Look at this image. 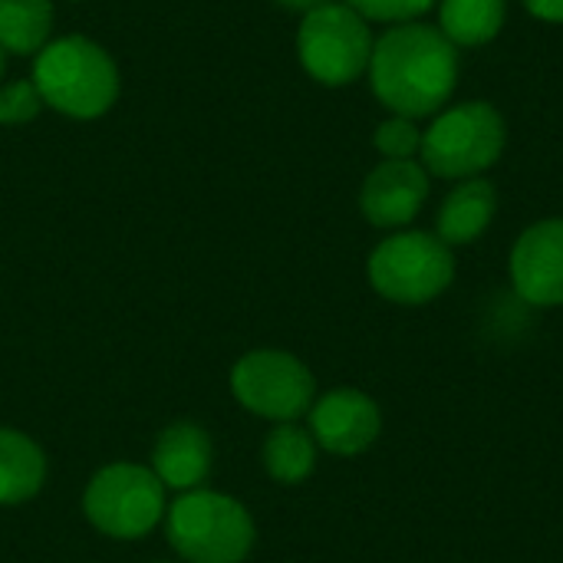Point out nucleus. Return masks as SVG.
<instances>
[{
    "mask_svg": "<svg viewBox=\"0 0 563 563\" xmlns=\"http://www.w3.org/2000/svg\"><path fill=\"white\" fill-rule=\"evenodd\" d=\"M369 20L360 16L346 0L323 3L303 13L297 30V56L310 79L323 86H350L369 69L373 56Z\"/></svg>",
    "mask_w": 563,
    "mask_h": 563,
    "instance_id": "obj_6",
    "label": "nucleus"
},
{
    "mask_svg": "<svg viewBox=\"0 0 563 563\" xmlns=\"http://www.w3.org/2000/svg\"><path fill=\"white\" fill-rule=\"evenodd\" d=\"M360 16L376 20V23H412L422 20L439 0H346Z\"/></svg>",
    "mask_w": 563,
    "mask_h": 563,
    "instance_id": "obj_20",
    "label": "nucleus"
},
{
    "mask_svg": "<svg viewBox=\"0 0 563 563\" xmlns=\"http://www.w3.org/2000/svg\"><path fill=\"white\" fill-rule=\"evenodd\" d=\"M373 96L406 119H432L459 86V46L422 20L389 26L369 56Z\"/></svg>",
    "mask_w": 563,
    "mask_h": 563,
    "instance_id": "obj_1",
    "label": "nucleus"
},
{
    "mask_svg": "<svg viewBox=\"0 0 563 563\" xmlns=\"http://www.w3.org/2000/svg\"><path fill=\"white\" fill-rule=\"evenodd\" d=\"M508 280L528 307H563V218H541L518 234L508 254Z\"/></svg>",
    "mask_w": 563,
    "mask_h": 563,
    "instance_id": "obj_9",
    "label": "nucleus"
},
{
    "mask_svg": "<svg viewBox=\"0 0 563 563\" xmlns=\"http://www.w3.org/2000/svg\"><path fill=\"white\" fill-rule=\"evenodd\" d=\"M152 472L165 488L195 492L211 472V439L195 422H175L162 432L152 452Z\"/></svg>",
    "mask_w": 563,
    "mask_h": 563,
    "instance_id": "obj_13",
    "label": "nucleus"
},
{
    "mask_svg": "<svg viewBox=\"0 0 563 563\" xmlns=\"http://www.w3.org/2000/svg\"><path fill=\"white\" fill-rule=\"evenodd\" d=\"M3 66H7V59H3V49H0V76H3Z\"/></svg>",
    "mask_w": 563,
    "mask_h": 563,
    "instance_id": "obj_23",
    "label": "nucleus"
},
{
    "mask_svg": "<svg viewBox=\"0 0 563 563\" xmlns=\"http://www.w3.org/2000/svg\"><path fill=\"white\" fill-rule=\"evenodd\" d=\"M313 442L340 459H356L383 435V409L363 389H333L310 406Z\"/></svg>",
    "mask_w": 563,
    "mask_h": 563,
    "instance_id": "obj_11",
    "label": "nucleus"
},
{
    "mask_svg": "<svg viewBox=\"0 0 563 563\" xmlns=\"http://www.w3.org/2000/svg\"><path fill=\"white\" fill-rule=\"evenodd\" d=\"M508 23V0H439V30L459 49L492 43Z\"/></svg>",
    "mask_w": 563,
    "mask_h": 563,
    "instance_id": "obj_14",
    "label": "nucleus"
},
{
    "mask_svg": "<svg viewBox=\"0 0 563 563\" xmlns=\"http://www.w3.org/2000/svg\"><path fill=\"white\" fill-rule=\"evenodd\" d=\"M508 145V122L498 106L468 99L445 106L422 129V168L445 181H465L485 175Z\"/></svg>",
    "mask_w": 563,
    "mask_h": 563,
    "instance_id": "obj_2",
    "label": "nucleus"
},
{
    "mask_svg": "<svg viewBox=\"0 0 563 563\" xmlns=\"http://www.w3.org/2000/svg\"><path fill=\"white\" fill-rule=\"evenodd\" d=\"M231 389L247 412L274 422H297L317 402L313 373L284 350H254L238 360Z\"/></svg>",
    "mask_w": 563,
    "mask_h": 563,
    "instance_id": "obj_8",
    "label": "nucleus"
},
{
    "mask_svg": "<svg viewBox=\"0 0 563 563\" xmlns=\"http://www.w3.org/2000/svg\"><path fill=\"white\" fill-rule=\"evenodd\" d=\"M86 518L109 538L135 541L145 538L165 515V485L152 468L109 465L92 475L86 498Z\"/></svg>",
    "mask_w": 563,
    "mask_h": 563,
    "instance_id": "obj_7",
    "label": "nucleus"
},
{
    "mask_svg": "<svg viewBox=\"0 0 563 563\" xmlns=\"http://www.w3.org/2000/svg\"><path fill=\"white\" fill-rule=\"evenodd\" d=\"M432 191V175L416 158H383L360 188V211L379 231L409 228Z\"/></svg>",
    "mask_w": 563,
    "mask_h": 563,
    "instance_id": "obj_10",
    "label": "nucleus"
},
{
    "mask_svg": "<svg viewBox=\"0 0 563 563\" xmlns=\"http://www.w3.org/2000/svg\"><path fill=\"white\" fill-rule=\"evenodd\" d=\"M33 86L40 89L43 106H53L69 119H96L109 112L119 96V69L99 43L63 36L36 53Z\"/></svg>",
    "mask_w": 563,
    "mask_h": 563,
    "instance_id": "obj_3",
    "label": "nucleus"
},
{
    "mask_svg": "<svg viewBox=\"0 0 563 563\" xmlns=\"http://www.w3.org/2000/svg\"><path fill=\"white\" fill-rule=\"evenodd\" d=\"M43 109V96L33 79H16L0 89V125H23L33 122Z\"/></svg>",
    "mask_w": 563,
    "mask_h": 563,
    "instance_id": "obj_19",
    "label": "nucleus"
},
{
    "mask_svg": "<svg viewBox=\"0 0 563 563\" xmlns=\"http://www.w3.org/2000/svg\"><path fill=\"white\" fill-rule=\"evenodd\" d=\"M498 214V188L478 175L455 181V188L442 198L439 214H435V234L455 251L475 244L495 221Z\"/></svg>",
    "mask_w": 563,
    "mask_h": 563,
    "instance_id": "obj_12",
    "label": "nucleus"
},
{
    "mask_svg": "<svg viewBox=\"0 0 563 563\" xmlns=\"http://www.w3.org/2000/svg\"><path fill=\"white\" fill-rule=\"evenodd\" d=\"M317 442L310 429L297 422H277V429L264 442V468L280 485H300L317 468Z\"/></svg>",
    "mask_w": 563,
    "mask_h": 563,
    "instance_id": "obj_16",
    "label": "nucleus"
},
{
    "mask_svg": "<svg viewBox=\"0 0 563 563\" xmlns=\"http://www.w3.org/2000/svg\"><path fill=\"white\" fill-rule=\"evenodd\" d=\"M455 251L435 231L402 228L373 247L366 277L383 300L426 307L455 284Z\"/></svg>",
    "mask_w": 563,
    "mask_h": 563,
    "instance_id": "obj_4",
    "label": "nucleus"
},
{
    "mask_svg": "<svg viewBox=\"0 0 563 563\" xmlns=\"http://www.w3.org/2000/svg\"><path fill=\"white\" fill-rule=\"evenodd\" d=\"M521 3L541 23H563V0H521Z\"/></svg>",
    "mask_w": 563,
    "mask_h": 563,
    "instance_id": "obj_21",
    "label": "nucleus"
},
{
    "mask_svg": "<svg viewBox=\"0 0 563 563\" xmlns=\"http://www.w3.org/2000/svg\"><path fill=\"white\" fill-rule=\"evenodd\" d=\"M373 145L383 158H416L422 148V129L416 125V119L389 115L376 125Z\"/></svg>",
    "mask_w": 563,
    "mask_h": 563,
    "instance_id": "obj_18",
    "label": "nucleus"
},
{
    "mask_svg": "<svg viewBox=\"0 0 563 563\" xmlns=\"http://www.w3.org/2000/svg\"><path fill=\"white\" fill-rule=\"evenodd\" d=\"M53 3L49 0H0V49L33 56L49 43Z\"/></svg>",
    "mask_w": 563,
    "mask_h": 563,
    "instance_id": "obj_17",
    "label": "nucleus"
},
{
    "mask_svg": "<svg viewBox=\"0 0 563 563\" xmlns=\"http://www.w3.org/2000/svg\"><path fill=\"white\" fill-rule=\"evenodd\" d=\"M168 541L188 563H241L254 548V521L241 501L195 488L172 505Z\"/></svg>",
    "mask_w": 563,
    "mask_h": 563,
    "instance_id": "obj_5",
    "label": "nucleus"
},
{
    "mask_svg": "<svg viewBox=\"0 0 563 563\" xmlns=\"http://www.w3.org/2000/svg\"><path fill=\"white\" fill-rule=\"evenodd\" d=\"M46 459L33 439L16 429H0V505H20L40 492Z\"/></svg>",
    "mask_w": 563,
    "mask_h": 563,
    "instance_id": "obj_15",
    "label": "nucleus"
},
{
    "mask_svg": "<svg viewBox=\"0 0 563 563\" xmlns=\"http://www.w3.org/2000/svg\"><path fill=\"white\" fill-rule=\"evenodd\" d=\"M274 3H280V7H287V10L310 13V10H317V7H323V3H333V0H274Z\"/></svg>",
    "mask_w": 563,
    "mask_h": 563,
    "instance_id": "obj_22",
    "label": "nucleus"
}]
</instances>
